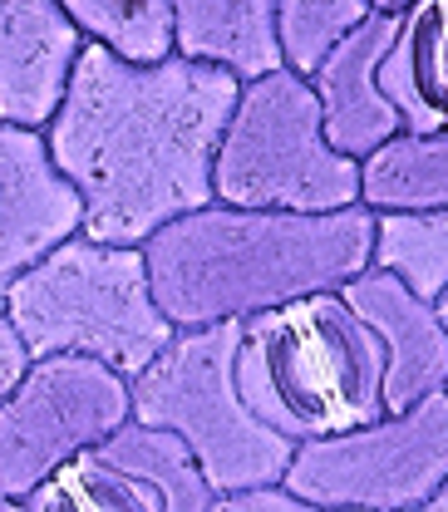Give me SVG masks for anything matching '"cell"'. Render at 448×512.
Here are the masks:
<instances>
[{"mask_svg":"<svg viewBox=\"0 0 448 512\" xmlns=\"http://www.w3.org/2000/svg\"><path fill=\"white\" fill-rule=\"evenodd\" d=\"M360 202L375 212H434L448 207V128H399L370 158H360Z\"/></svg>","mask_w":448,"mask_h":512,"instance_id":"16","label":"cell"},{"mask_svg":"<svg viewBox=\"0 0 448 512\" xmlns=\"http://www.w3.org/2000/svg\"><path fill=\"white\" fill-rule=\"evenodd\" d=\"M79 50L84 30L60 0H0V119L50 124Z\"/></svg>","mask_w":448,"mask_h":512,"instance_id":"12","label":"cell"},{"mask_svg":"<svg viewBox=\"0 0 448 512\" xmlns=\"http://www.w3.org/2000/svg\"><path fill=\"white\" fill-rule=\"evenodd\" d=\"M212 192L232 207L335 212L360 202V158L325 138L316 84L281 64L242 84L212 158Z\"/></svg>","mask_w":448,"mask_h":512,"instance_id":"6","label":"cell"},{"mask_svg":"<svg viewBox=\"0 0 448 512\" xmlns=\"http://www.w3.org/2000/svg\"><path fill=\"white\" fill-rule=\"evenodd\" d=\"M375 266L399 271L419 296L448 286V207L434 212H380L375 222Z\"/></svg>","mask_w":448,"mask_h":512,"instance_id":"17","label":"cell"},{"mask_svg":"<svg viewBox=\"0 0 448 512\" xmlns=\"http://www.w3.org/2000/svg\"><path fill=\"white\" fill-rule=\"evenodd\" d=\"M448 478V389L424 394L409 409H389L380 419L306 439L291 453L286 488L306 508H365L414 512L429 508Z\"/></svg>","mask_w":448,"mask_h":512,"instance_id":"7","label":"cell"},{"mask_svg":"<svg viewBox=\"0 0 448 512\" xmlns=\"http://www.w3.org/2000/svg\"><path fill=\"white\" fill-rule=\"evenodd\" d=\"M340 291L384 340V404L389 409H409L424 394L448 389V325L439 320V306L429 296H419L399 271L375 261L360 276H350Z\"/></svg>","mask_w":448,"mask_h":512,"instance_id":"11","label":"cell"},{"mask_svg":"<svg viewBox=\"0 0 448 512\" xmlns=\"http://www.w3.org/2000/svg\"><path fill=\"white\" fill-rule=\"evenodd\" d=\"M237 389L291 444L330 439L389 414L384 340L345 291H311L242 320Z\"/></svg>","mask_w":448,"mask_h":512,"instance_id":"3","label":"cell"},{"mask_svg":"<svg viewBox=\"0 0 448 512\" xmlns=\"http://www.w3.org/2000/svg\"><path fill=\"white\" fill-rule=\"evenodd\" d=\"M84 227V197L50 158L45 128L0 119V316L10 286Z\"/></svg>","mask_w":448,"mask_h":512,"instance_id":"10","label":"cell"},{"mask_svg":"<svg viewBox=\"0 0 448 512\" xmlns=\"http://www.w3.org/2000/svg\"><path fill=\"white\" fill-rule=\"evenodd\" d=\"M242 79L188 55L124 60L84 40L45 124L50 158L84 197V237L143 247L163 222L207 207L212 158Z\"/></svg>","mask_w":448,"mask_h":512,"instance_id":"1","label":"cell"},{"mask_svg":"<svg viewBox=\"0 0 448 512\" xmlns=\"http://www.w3.org/2000/svg\"><path fill=\"white\" fill-rule=\"evenodd\" d=\"M217 508H237V512H311L281 478L276 483H252L237 493H217Z\"/></svg>","mask_w":448,"mask_h":512,"instance_id":"20","label":"cell"},{"mask_svg":"<svg viewBox=\"0 0 448 512\" xmlns=\"http://www.w3.org/2000/svg\"><path fill=\"white\" fill-rule=\"evenodd\" d=\"M5 320L20 330L30 355H89L119 375L148 370L178 325L163 316L143 247L64 237L5 296Z\"/></svg>","mask_w":448,"mask_h":512,"instance_id":"4","label":"cell"},{"mask_svg":"<svg viewBox=\"0 0 448 512\" xmlns=\"http://www.w3.org/2000/svg\"><path fill=\"white\" fill-rule=\"evenodd\" d=\"M30 512H207L217 488L173 429L128 414L114 434L60 463L30 498Z\"/></svg>","mask_w":448,"mask_h":512,"instance_id":"9","label":"cell"},{"mask_svg":"<svg viewBox=\"0 0 448 512\" xmlns=\"http://www.w3.org/2000/svg\"><path fill=\"white\" fill-rule=\"evenodd\" d=\"M380 84L409 133L448 128V0H409L394 10Z\"/></svg>","mask_w":448,"mask_h":512,"instance_id":"15","label":"cell"},{"mask_svg":"<svg viewBox=\"0 0 448 512\" xmlns=\"http://www.w3.org/2000/svg\"><path fill=\"white\" fill-rule=\"evenodd\" d=\"M242 320L183 325L163 355L128 380L133 419L173 429L197 453L217 493L276 483L291 468L296 444L276 434L237 389Z\"/></svg>","mask_w":448,"mask_h":512,"instance_id":"5","label":"cell"},{"mask_svg":"<svg viewBox=\"0 0 448 512\" xmlns=\"http://www.w3.org/2000/svg\"><path fill=\"white\" fill-rule=\"evenodd\" d=\"M133 414L128 375L89 355H35L0 404V493L30 498L60 463Z\"/></svg>","mask_w":448,"mask_h":512,"instance_id":"8","label":"cell"},{"mask_svg":"<svg viewBox=\"0 0 448 512\" xmlns=\"http://www.w3.org/2000/svg\"><path fill=\"white\" fill-rule=\"evenodd\" d=\"M30 350H25V340H20V330L10 325V320L0 316V404H5V394L20 384V375L30 370Z\"/></svg>","mask_w":448,"mask_h":512,"instance_id":"21","label":"cell"},{"mask_svg":"<svg viewBox=\"0 0 448 512\" xmlns=\"http://www.w3.org/2000/svg\"><path fill=\"white\" fill-rule=\"evenodd\" d=\"M394 40V10H370L325 60L306 74L320 94V114H325V138L350 153V158H370L380 143H389L404 119L394 109V99L380 84L384 50Z\"/></svg>","mask_w":448,"mask_h":512,"instance_id":"13","label":"cell"},{"mask_svg":"<svg viewBox=\"0 0 448 512\" xmlns=\"http://www.w3.org/2000/svg\"><path fill=\"white\" fill-rule=\"evenodd\" d=\"M5 508H25V503H20V498H10V493H0V512Z\"/></svg>","mask_w":448,"mask_h":512,"instance_id":"25","label":"cell"},{"mask_svg":"<svg viewBox=\"0 0 448 512\" xmlns=\"http://www.w3.org/2000/svg\"><path fill=\"white\" fill-rule=\"evenodd\" d=\"M370 10H375V0H281V50H286V64L311 74Z\"/></svg>","mask_w":448,"mask_h":512,"instance_id":"19","label":"cell"},{"mask_svg":"<svg viewBox=\"0 0 448 512\" xmlns=\"http://www.w3.org/2000/svg\"><path fill=\"white\" fill-rule=\"evenodd\" d=\"M429 508H439V512H448V478H444V488H439V493H434V503H429Z\"/></svg>","mask_w":448,"mask_h":512,"instance_id":"22","label":"cell"},{"mask_svg":"<svg viewBox=\"0 0 448 512\" xmlns=\"http://www.w3.org/2000/svg\"><path fill=\"white\" fill-rule=\"evenodd\" d=\"M173 50L202 64L232 69L242 84L286 64L281 0H168Z\"/></svg>","mask_w":448,"mask_h":512,"instance_id":"14","label":"cell"},{"mask_svg":"<svg viewBox=\"0 0 448 512\" xmlns=\"http://www.w3.org/2000/svg\"><path fill=\"white\" fill-rule=\"evenodd\" d=\"M84 30V40H99L119 50L124 60H163L173 55V5L168 0H60Z\"/></svg>","mask_w":448,"mask_h":512,"instance_id":"18","label":"cell"},{"mask_svg":"<svg viewBox=\"0 0 448 512\" xmlns=\"http://www.w3.org/2000/svg\"><path fill=\"white\" fill-rule=\"evenodd\" d=\"M409 0H375V10H404Z\"/></svg>","mask_w":448,"mask_h":512,"instance_id":"24","label":"cell"},{"mask_svg":"<svg viewBox=\"0 0 448 512\" xmlns=\"http://www.w3.org/2000/svg\"><path fill=\"white\" fill-rule=\"evenodd\" d=\"M380 212L365 202L335 212L207 202L163 222L148 242V276L163 316L183 325L247 320L256 311L335 291L375 261Z\"/></svg>","mask_w":448,"mask_h":512,"instance_id":"2","label":"cell"},{"mask_svg":"<svg viewBox=\"0 0 448 512\" xmlns=\"http://www.w3.org/2000/svg\"><path fill=\"white\" fill-rule=\"evenodd\" d=\"M434 306H439V320H444V325H448V286H444V291H439V296H434Z\"/></svg>","mask_w":448,"mask_h":512,"instance_id":"23","label":"cell"}]
</instances>
